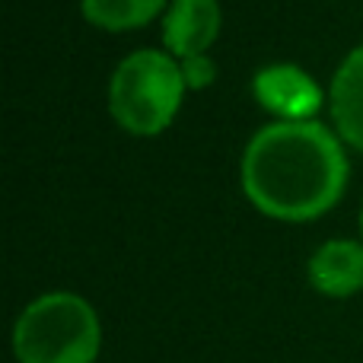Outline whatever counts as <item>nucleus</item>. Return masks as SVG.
Returning a JSON list of instances; mask_svg holds the SVG:
<instances>
[{
	"label": "nucleus",
	"instance_id": "nucleus-1",
	"mask_svg": "<svg viewBox=\"0 0 363 363\" xmlns=\"http://www.w3.org/2000/svg\"><path fill=\"white\" fill-rule=\"evenodd\" d=\"M345 185V147L322 121H271L242 153V191L268 217H322L338 204Z\"/></svg>",
	"mask_w": 363,
	"mask_h": 363
},
{
	"label": "nucleus",
	"instance_id": "nucleus-2",
	"mask_svg": "<svg viewBox=\"0 0 363 363\" xmlns=\"http://www.w3.org/2000/svg\"><path fill=\"white\" fill-rule=\"evenodd\" d=\"M102 325L96 309L70 290L42 294L13 325L16 363H96Z\"/></svg>",
	"mask_w": 363,
	"mask_h": 363
},
{
	"label": "nucleus",
	"instance_id": "nucleus-3",
	"mask_svg": "<svg viewBox=\"0 0 363 363\" xmlns=\"http://www.w3.org/2000/svg\"><path fill=\"white\" fill-rule=\"evenodd\" d=\"M188 83L169 51L140 48L121 57L108 83L112 118L131 134H160L176 118Z\"/></svg>",
	"mask_w": 363,
	"mask_h": 363
},
{
	"label": "nucleus",
	"instance_id": "nucleus-4",
	"mask_svg": "<svg viewBox=\"0 0 363 363\" xmlns=\"http://www.w3.org/2000/svg\"><path fill=\"white\" fill-rule=\"evenodd\" d=\"M252 93L277 121H313L322 106V89L296 64H268L255 74Z\"/></svg>",
	"mask_w": 363,
	"mask_h": 363
},
{
	"label": "nucleus",
	"instance_id": "nucleus-5",
	"mask_svg": "<svg viewBox=\"0 0 363 363\" xmlns=\"http://www.w3.org/2000/svg\"><path fill=\"white\" fill-rule=\"evenodd\" d=\"M306 277L322 296L345 300L363 290V242L328 239L309 255Z\"/></svg>",
	"mask_w": 363,
	"mask_h": 363
},
{
	"label": "nucleus",
	"instance_id": "nucleus-6",
	"mask_svg": "<svg viewBox=\"0 0 363 363\" xmlns=\"http://www.w3.org/2000/svg\"><path fill=\"white\" fill-rule=\"evenodd\" d=\"M220 32L217 0H172L163 19V45L172 57L207 55L211 42Z\"/></svg>",
	"mask_w": 363,
	"mask_h": 363
},
{
	"label": "nucleus",
	"instance_id": "nucleus-7",
	"mask_svg": "<svg viewBox=\"0 0 363 363\" xmlns=\"http://www.w3.org/2000/svg\"><path fill=\"white\" fill-rule=\"evenodd\" d=\"M332 121L341 140L363 153V45L338 64L332 77Z\"/></svg>",
	"mask_w": 363,
	"mask_h": 363
},
{
	"label": "nucleus",
	"instance_id": "nucleus-8",
	"mask_svg": "<svg viewBox=\"0 0 363 363\" xmlns=\"http://www.w3.org/2000/svg\"><path fill=\"white\" fill-rule=\"evenodd\" d=\"M163 6L166 0H80L83 16L93 26L108 32H125V29L147 26Z\"/></svg>",
	"mask_w": 363,
	"mask_h": 363
},
{
	"label": "nucleus",
	"instance_id": "nucleus-9",
	"mask_svg": "<svg viewBox=\"0 0 363 363\" xmlns=\"http://www.w3.org/2000/svg\"><path fill=\"white\" fill-rule=\"evenodd\" d=\"M182 74H185V83L191 89H201L204 83L213 80V61L207 55H198V57H185L182 61Z\"/></svg>",
	"mask_w": 363,
	"mask_h": 363
},
{
	"label": "nucleus",
	"instance_id": "nucleus-10",
	"mask_svg": "<svg viewBox=\"0 0 363 363\" xmlns=\"http://www.w3.org/2000/svg\"><path fill=\"white\" fill-rule=\"evenodd\" d=\"M360 233H363V207H360Z\"/></svg>",
	"mask_w": 363,
	"mask_h": 363
}]
</instances>
